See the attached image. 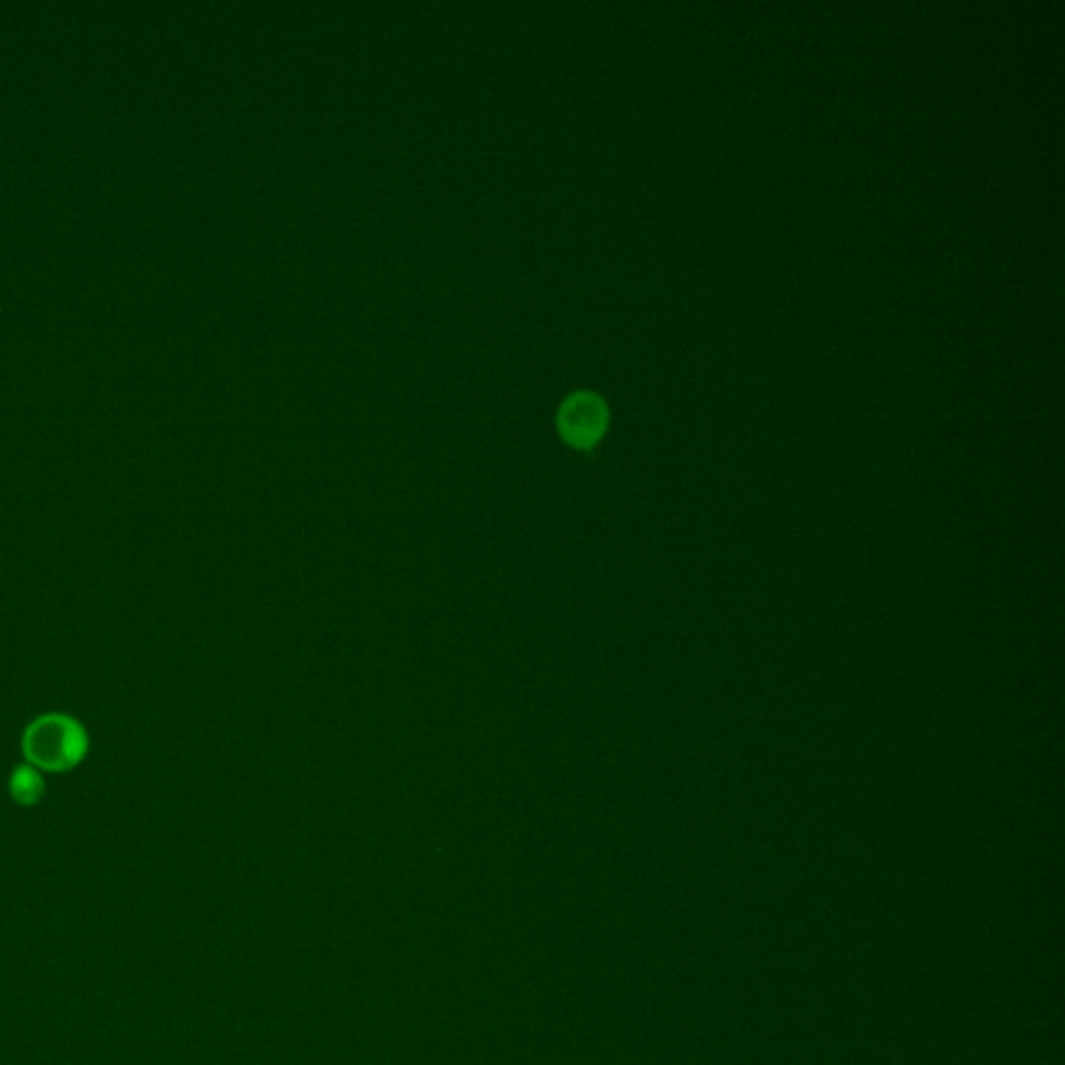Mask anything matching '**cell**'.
I'll return each mask as SVG.
<instances>
[{
    "mask_svg": "<svg viewBox=\"0 0 1065 1065\" xmlns=\"http://www.w3.org/2000/svg\"><path fill=\"white\" fill-rule=\"evenodd\" d=\"M558 425L570 444L589 448L602 437L608 425V408L600 396L579 392L562 404Z\"/></svg>",
    "mask_w": 1065,
    "mask_h": 1065,
    "instance_id": "obj_1",
    "label": "cell"
}]
</instances>
